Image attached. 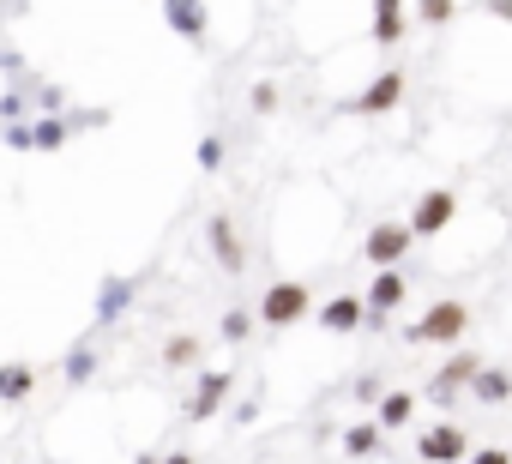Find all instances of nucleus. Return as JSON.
<instances>
[{
    "label": "nucleus",
    "instance_id": "11",
    "mask_svg": "<svg viewBox=\"0 0 512 464\" xmlns=\"http://www.w3.org/2000/svg\"><path fill=\"white\" fill-rule=\"evenodd\" d=\"M362 302H368L374 314H386V320H392V314L410 302V278H404V272H374V278L362 284Z\"/></svg>",
    "mask_w": 512,
    "mask_h": 464
},
{
    "label": "nucleus",
    "instance_id": "28",
    "mask_svg": "<svg viewBox=\"0 0 512 464\" xmlns=\"http://www.w3.org/2000/svg\"><path fill=\"white\" fill-rule=\"evenodd\" d=\"M7 145H13V151H31V121H25V127H7Z\"/></svg>",
    "mask_w": 512,
    "mask_h": 464
},
{
    "label": "nucleus",
    "instance_id": "25",
    "mask_svg": "<svg viewBox=\"0 0 512 464\" xmlns=\"http://www.w3.org/2000/svg\"><path fill=\"white\" fill-rule=\"evenodd\" d=\"M247 109H253V115H278V85H253Z\"/></svg>",
    "mask_w": 512,
    "mask_h": 464
},
{
    "label": "nucleus",
    "instance_id": "5",
    "mask_svg": "<svg viewBox=\"0 0 512 464\" xmlns=\"http://www.w3.org/2000/svg\"><path fill=\"white\" fill-rule=\"evenodd\" d=\"M482 368H488V362H482L476 350H464V344H458V350H452V356L434 368V380H428V398H434V404H452L458 392H470V386H476V374H482Z\"/></svg>",
    "mask_w": 512,
    "mask_h": 464
},
{
    "label": "nucleus",
    "instance_id": "8",
    "mask_svg": "<svg viewBox=\"0 0 512 464\" xmlns=\"http://www.w3.org/2000/svg\"><path fill=\"white\" fill-rule=\"evenodd\" d=\"M404 91H410V73H404V67H386V73L350 103V115H392V109L404 103Z\"/></svg>",
    "mask_w": 512,
    "mask_h": 464
},
{
    "label": "nucleus",
    "instance_id": "4",
    "mask_svg": "<svg viewBox=\"0 0 512 464\" xmlns=\"http://www.w3.org/2000/svg\"><path fill=\"white\" fill-rule=\"evenodd\" d=\"M470 434L452 422V416H440V422H428L422 434H416V458L422 464H470Z\"/></svg>",
    "mask_w": 512,
    "mask_h": 464
},
{
    "label": "nucleus",
    "instance_id": "12",
    "mask_svg": "<svg viewBox=\"0 0 512 464\" xmlns=\"http://www.w3.org/2000/svg\"><path fill=\"white\" fill-rule=\"evenodd\" d=\"M133 296H139L133 278H103V284H97V326H115V320L133 308Z\"/></svg>",
    "mask_w": 512,
    "mask_h": 464
},
{
    "label": "nucleus",
    "instance_id": "10",
    "mask_svg": "<svg viewBox=\"0 0 512 464\" xmlns=\"http://www.w3.org/2000/svg\"><path fill=\"white\" fill-rule=\"evenodd\" d=\"M205 242H211V260H217L229 278H241V272H247V248H241L235 223H229L223 211H211V217H205Z\"/></svg>",
    "mask_w": 512,
    "mask_h": 464
},
{
    "label": "nucleus",
    "instance_id": "22",
    "mask_svg": "<svg viewBox=\"0 0 512 464\" xmlns=\"http://www.w3.org/2000/svg\"><path fill=\"white\" fill-rule=\"evenodd\" d=\"M67 133H73V127H67L61 115H49V121H37V127H31V151H61V145H67Z\"/></svg>",
    "mask_w": 512,
    "mask_h": 464
},
{
    "label": "nucleus",
    "instance_id": "19",
    "mask_svg": "<svg viewBox=\"0 0 512 464\" xmlns=\"http://www.w3.org/2000/svg\"><path fill=\"white\" fill-rule=\"evenodd\" d=\"M404 37V7L398 0H380L374 7V43H398Z\"/></svg>",
    "mask_w": 512,
    "mask_h": 464
},
{
    "label": "nucleus",
    "instance_id": "13",
    "mask_svg": "<svg viewBox=\"0 0 512 464\" xmlns=\"http://www.w3.org/2000/svg\"><path fill=\"white\" fill-rule=\"evenodd\" d=\"M163 25H169L175 37H187V43H205L211 13H205V7H187V0H169V7H163Z\"/></svg>",
    "mask_w": 512,
    "mask_h": 464
},
{
    "label": "nucleus",
    "instance_id": "20",
    "mask_svg": "<svg viewBox=\"0 0 512 464\" xmlns=\"http://www.w3.org/2000/svg\"><path fill=\"white\" fill-rule=\"evenodd\" d=\"M253 326H260V314H247V308H229V314L217 320V338H223V344H247V338H253Z\"/></svg>",
    "mask_w": 512,
    "mask_h": 464
},
{
    "label": "nucleus",
    "instance_id": "6",
    "mask_svg": "<svg viewBox=\"0 0 512 464\" xmlns=\"http://www.w3.org/2000/svg\"><path fill=\"white\" fill-rule=\"evenodd\" d=\"M229 398H235V374H229V368L199 374V380H193V392H187V404H181V416H187V422H211Z\"/></svg>",
    "mask_w": 512,
    "mask_h": 464
},
{
    "label": "nucleus",
    "instance_id": "1",
    "mask_svg": "<svg viewBox=\"0 0 512 464\" xmlns=\"http://www.w3.org/2000/svg\"><path fill=\"white\" fill-rule=\"evenodd\" d=\"M470 332V308L458 302V296H440V302H428L416 320H410V344H446V350H458V338Z\"/></svg>",
    "mask_w": 512,
    "mask_h": 464
},
{
    "label": "nucleus",
    "instance_id": "23",
    "mask_svg": "<svg viewBox=\"0 0 512 464\" xmlns=\"http://www.w3.org/2000/svg\"><path fill=\"white\" fill-rule=\"evenodd\" d=\"M386 392H392V386H386L380 374H362V380H356V404H374V410H380V398H386Z\"/></svg>",
    "mask_w": 512,
    "mask_h": 464
},
{
    "label": "nucleus",
    "instance_id": "16",
    "mask_svg": "<svg viewBox=\"0 0 512 464\" xmlns=\"http://www.w3.org/2000/svg\"><path fill=\"white\" fill-rule=\"evenodd\" d=\"M338 446H344L350 458H374V452L386 446V428H380V422H356V428L338 434Z\"/></svg>",
    "mask_w": 512,
    "mask_h": 464
},
{
    "label": "nucleus",
    "instance_id": "7",
    "mask_svg": "<svg viewBox=\"0 0 512 464\" xmlns=\"http://www.w3.org/2000/svg\"><path fill=\"white\" fill-rule=\"evenodd\" d=\"M458 217V187H428L416 205H410V236H440V229Z\"/></svg>",
    "mask_w": 512,
    "mask_h": 464
},
{
    "label": "nucleus",
    "instance_id": "27",
    "mask_svg": "<svg viewBox=\"0 0 512 464\" xmlns=\"http://www.w3.org/2000/svg\"><path fill=\"white\" fill-rule=\"evenodd\" d=\"M470 464H512V452H506V446H476Z\"/></svg>",
    "mask_w": 512,
    "mask_h": 464
},
{
    "label": "nucleus",
    "instance_id": "2",
    "mask_svg": "<svg viewBox=\"0 0 512 464\" xmlns=\"http://www.w3.org/2000/svg\"><path fill=\"white\" fill-rule=\"evenodd\" d=\"M260 326H272V332H290V326H302L308 314H320L314 308V290L308 284H296V278H284V284H266V296H260Z\"/></svg>",
    "mask_w": 512,
    "mask_h": 464
},
{
    "label": "nucleus",
    "instance_id": "9",
    "mask_svg": "<svg viewBox=\"0 0 512 464\" xmlns=\"http://www.w3.org/2000/svg\"><path fill=\"white\" fill-rule=\"evenodd\" d=\"M314 320H320V332H332V338H350V332H362V326H368V302H362L356 290H344V296H326Z\"/></svg>",
    "mask_w": 512,
    "mask_h": 464
},
{
    "label": "nucleus",
    "instance_id": "29",
    "mask_svg": "<svg viewBox=\"0 0 512 464\" xmlns=\"http://www.w3.org/2000/svg\"><path fill=\"white\" fill-rule=\"evenodd\" d=\"M163 464H193V452H163Z\"/></svg>",
    "mask_w": 512,
    "mask_h": 464
},
{
    "label": "nucleus",
    "instance_id": "3",
    "mask_svg": "<svg viewBox=\"0 0 512 464\" xmlns=\"http://www.w3.org/2000/svg\"><path fill=\"white\" fill-rule=\"evenodd\" d=\"M410 223H398V217H386V223H374L368 236H362V266H374V272H404V260H410Z\"/></svg>",
    "mask_w": 512,
    "mask_h": 464
},
{
    "label": "nucleus",
    "instance_id": "26",
    "mask_svg": "<svg viewBox=\"0 0 512 464\" xmlns=\"http://www.w3.org/2000/svg\"><path fill=\"white\" fill-rule=\"evenodd\" d=\"M416 19H422V25H446L452 7H446V0H428V7H416Z\"/></svg>",
    "mask_w": 512,
    "mask_h": 464
},
{
    "label": "nucleus",
    "instance_id": "21",
    "mask_svg": "<svg viewBox=\"0 0 512 464\" xmlns=\"http://www.w3.org/2000/svg\"><path fill=\"white\" fill-rule=\"evenodd\" d=\"M199 350H205V338H199V332H181V338H169V344H163V362H169V368H193V362H199Z\"/></svg>",
    "mask_w": 512,
    "mask_h": 464
},
{
    "label": "nucleus",
    "instance_id": "15",
    "mask_svg": "<svg viewBox=\"0 0 512 464\" xmlns=\"http://www.w3.org/2000/svg\"><path fill=\"white\" fill-rule=\"evenodd\" d=\"M416 404H422V398H416V392H410V386H392V392H386V398H380V416H374V422H380V428H386V434H392V428H404V422H410V416H416Z\"/></svg>",
    "mask_w": 512,
    "mask_h": 464
},
{
    "label": "nucleus",
    "instance_id": "17",
    "mask_svg": "<svg viewBox=\"0 0 512 464\" xmlns=\"http://www.w3.org/2000/svg\"><path fill=\"white\" fill-rule=\"evenodd\" d=\"M61 374H67V386H85V380L97 374V344H91V338H79V344L61 356Z\"/></svg>",
    "mask_w": 512,
    "mask_h": 464
},
{
    "label": "nucleus",
    "instance_id": "24",
    "mask_svg": "<svg viewBox=\"0 0 512 464\" xmlns=\"http://www.w3.org/2000/svg\"><path fill=\"white\" fill-rule=\"evenodd\" d=\"M199 169H205V175H217V169H223V139H217V133H211V139H199Z\"/></svg>",
    "mask_w": 512,
    "mask_h": 464
},
{
    "label": "nucleus",
    "instance_id": "18",
    "mask_svg": "<svg viewBox=\"0 0 512 464\" xmlns=\"http://www.w3.org/2000/svg\"><path fill=\"white\" fill-rule=\"evenodd\" d=\"M470 398H476V404H506V398H512V374H506V368H482L476 386H470Z\"/></svg>",
    "mask_w": 512,
    "mask_h": 464
},
{
    "label": "nucleus",
    "instance_id": "14",
    "mask_svg": "<svg viewBox=\"0 0 512 464\" xmlns=\"http://www.w3.org/2000/svg\"><path fill=\"white\" fill-rule=\"evenodd\" d=\"M37 392V368L31 362H0V404H25Z\"/></svg>",
    "mask_w": 512,
    "mask_h": 464
},
{
    "label": "nucleus",
    "instance_id": "30",
    "mask_svg": "<svg viewBox=\"0 0 512 464\" xmlns=\"http://www.w3.org/2000/svg\"><path fill=\"white\" fill-rule=\"evenodd\" d=\"M133 464H163V452H139V458H133Z\"/></svg>",
    "mask_w": 512,
    "mask_h": 464
}]
</instances>
